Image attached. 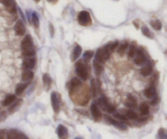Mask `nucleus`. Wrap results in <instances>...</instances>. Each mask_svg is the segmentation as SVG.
I'll return each instance as SVG.
<instances>
[{
  "label": "nucleus",
  "instance_id": "2f4dec72",
  "mask_svg": "<svg viewBox=\"0 0 167 139\" xmlns=\"http://www.w3.org/2000/svg\"><path fill=\"white\" fill-rule=\"evenodd\" d=\"M94 55V51H87L83 54V58L86 60H90Z\"/></svg>",
  "mask_w": 167,
  "mask_h": 139
},
{
  "label": "nucleus",
  "instance_id": "39448f33",
  "mask_svg": "<svg viewBox=\"0 0 167 139\" xmlns=\"http://www.w3.org/2000/svg\"><path fill=\"white\" fill-rule=\"evenodd\" d=\"M36 59L34 57H29L24 59L22 63V67L25 70H32L35 67Z\"/></svg>",
  "mask_w": 167,
  "mask_h": 139
},
{
  "label": "nucleus",
  "instance_id": "423d86ee",
  "mask_svg": "<svg viewBox=\"0 0 167 139\" xmlns=\"http://www.w3.org/2000/svg\"><path fill=\"white\" fill-rule=\"evenodd\" d=\"M0 3L4 4L10 13L14 14L16 12V5L15 0H0Z\"/></svg>",
  "mask_w": 167,
  "mask_h": 139
},
{
  "label": "nucleus",
  "instance_id": "5701e85b",
  "mask_svg": "<svg viewBox=\"0 0 167 139\" xmlns=\"http://www.w3.org/2000/svg\"><path fill=\"white\" fill-rule=\"evenodd\" d=\"M140 112L143 116H147L149 113V106L148 105L147 102H142L140 106Z\"/></svg>",
  "mask_w": 167,
  "mask_h": 139
},
{
  "label": "nucleus",
  "instance_id": "20e7f679",
  "mask_svg": "<svg viewBox=\"0 0 167 139\" xmlns=\"http://www.w3.org/2000/svg\"><path fill=\"white\" fill-rule=\"evenodd\" d=\"M8 139H29L25 134L17 129H11L7 134Z\"/></svg>",
  "mask_w": 167,
  "mask_h": 139
},
{
  "label": "nucleus",
  "instance_id": "a19ab883",
  "mask_svg": "<svg viewBox=\"0 0 167 139\" xmlns=\"http://www.w3.org/2000/svg\"><path fill=\"white\" fill-rule=\"evenodd\" d=\"M75 139H81V138H75Z\"/></svg>",
  "mask_w": 167,
  "mask_h": 139
},
{
  "label": "nucleus",
  "instance_id": "a211bd4d",
  "mask_svg": "<svg viewBox=\"0 0 167 139\" xmlns=\"http://www.w3.org/2000/svg\"><path fill=\"white\" fill-rule=\"evenodd\" d=\"M21 103H22V100H21V99H18L17 101L13 102H12V103L11 104V106H10L9 109H8V111H9V113L12 114V113H14L15 112H16V111H17V109L19 108L20 107Z\"/></svg>",
  "mask_w": 167,
  "mask_h": 139
},
{
  "label": "nucleus",
  "instance_id": "4be33fe9",
  "mask_svg": "<svg viewBox=\"0 0 167 139\" xmlns=\"http://www.w3.org/2000/svg\"><path fill=\"white\" fill-rule=\"evenodd\" d=\"M118 53L120 55H124V53L125 52V51L126 49L128 48V46H129V44H128V42L127 41H123L122 42L120 45H118Z\"/></svg>",
  "mask_w": 167,
  "mask_h": 139
},
{
  "label": "nucleus",
  "instance_id": "393cba45",
  "mask_svg": "<svg viewBox=\"0 0 167 139\" xmlns=\"http://www.w3.org/2000/svg\"><path fill=\"white\" fill-rule=\"evenodd\" d=\"M28 85H29V83H21V84H19L16 86V94L20 95L25 91V90L26 89Z\"/></svg>",
  "mask_w": 167,
  "mask_h": 139
},
{
  "label": "nucleus",
  "instance_id": "c85d7f7f",
  "mask_svg": "<svg viewBox=\"0 0 167 139\" xmlns=\"http://www.w3.org/2000/svg\"><path fill=\"white\" fill-rule=\"evenodd\" d=\"M137 47L136 46H135L134 44L129 46V49H128V56L130 58H134V56L135 55L137 51Z\"/></svg>",
  "mask_w": 167,
  "mask_h": 139
},
{
  "label": "nucleus",
  "instance_id": "ea45409f",
  "mask_svg": "<svg viewBox=\"0 0 167 139\" xmlns=\"http://www.w3.org/2000/svg\"><path fill=\"white\" fill-rule=\"evenodd\" d=\"M34 1H35V2H36V3H38V2H39V1H40V0H34Z\"/></svg>",
  "mask_w": 167,
  "mask_h": 139
},
{
  "label": "nucleus",
  "instance_id": "c9c22d12",
  "mask_svg": "<svg viewBox=\"0 0 167 139\" xmlns=\"http://www.w3.org/2000/svg\"><path fill=\"white\" fill-rule=\"evenodd\" d=\"M115 107L114 106H113L112 104H109V105L107 106V107H106V109H105V111L106 112H109V113H113L114 112H115Z\"/></svg>",
  "mask_w": 167,
  "mask_h": 139
},
{
  "label": "nucleus",
  "instance_id": "58836bf2",
  "mask_svg": "<svg viewBox=\"0 0 167 139\" xmlns=\"http://www.w3.org/2000/svg\"><path fill=\"white\" fill-rule=\"evenodd\" d=\"M47 1H48L49 3H51V4H56L58 0H47Z\"/></svg>",
  "mask_w": 167,
  "mask_h": 139
},
{
  "label": "nucleus",
  "instance_id": "f03ea898",
  "mask_svg": "<svg viewBox=\"0 0 167 139\" xmlns=\"http://www.w3.org/2000/svg\"><path fill=\"white\" fill-rule=\"evenodd\" d=\"M75 70H76L78 76L81 79L84 80V81L87 79L88 75H89L88 68L87 65L82 62V60H80L78 62H77L76 64H75Z\"/></svg>",
  "mask_w": 167,
  "mask_h": 139
},
{
  "label": "nucleus",
  "instance_id": "4c0bfd02",
  "mask_svg": "<svg viewBox=\"0 0 167 139\" xmlns=\"http://www.w3.org/2000/svg\"><path fill=\"white\" fill-rule=\"evenodd\" d=\"M4 133H5V131H0V139H4Z\"/></svg>",
  "mask_w": 167,
  "mask_h": 139
},
{
  "label": "nucleus",
  "instance_id": "7ed1b4c3",
  "mask_svg": "<svg viewBox=\"0 0 167 139\" xmlns=\"http://www.w3.org/2000/svg\"><path fill=\"white\" fill-rule=\"evenodd\" d=\"M78 21L82 26H89L92 24L91 15L87 11H80L78 15Z\"/></svg>",
  "mask_w": 167,
  "mask_h": 139
},
{
  "label": "nucleus",
  "instance_id": "f3484780",
  "mask_svg": "<svg viewBox=\"0 0 167 139\" xmlns=\"http://www.w3.org/2000/svg\"><path fill=\"white\" fill-rule=\"evenodd\" d=\"M42 81H43V85H44V87L46 88V90H49V88L51 87V82H52L51 77L47 73H44L42 75Z\"/></svg>",
  "mask_w": 167,
  "mask_h": 139
},
{
  "label": "nucleus",
  "instance_id": "412c9836",
  "mask_svg": "<svg viewBox=\"0 0 167 139\" xmlns=\"http://www.w3.org/2000/svg\"><path fill=\"white\" fill-rule=\"evenodd\" d=\"M15 100H16L15 95H14V94H9V95H8V96L5 98V99H4V101H3V102H2V104H3V106H4V107H7V106L11 105V103L15 101Z\"/></svg>",
  "mask_w": 167,
  "mask_h": 139
},
{
  "label": "nucleus",
  "instance_id": "cd10ccee",
  "mask_svg": "<svg viewBox=\"0 0 167 139\" xmlns=\"http://www.w3.org/2000/svg\"><path fill=\"white\" fill-rule=\"evenodd\" d=\"M91 91H92V95H93V97L95 98L96 97V95H97V90H98V85H97V83L95 81V80L92 79L91 81Z\"/></svg>",
  "mask_w": 167,
  "mask_h": 139
},
{
  "label": "nucleus",
  "instance_id": "aec40b11",
  "mask_svg": "<svg viewBox=\"0 0 167 139\" xmlns=\"http://www.w3.org/2000/svg\"><path fill=\"white\" fill-rule=\"evenodd\" d=\"M82 54V48L79 45H76L72 53V60L73 61H75L76 60H78L79 56Z\"/></svg>",
  "mask_w": 167,
  "mask_h": 139
},
{
  "label": "nucleus",
  "instance_id": "6e6552de",
  "mask_svg": "<svg viewBox=\"0 0 167 139\" xmlns=\"http://www.w3.org/2000/svg\"><path fill=\"white\" fill-rule=\"evenodd\" d=\"M51 103H52V107H53V110L55 112H58L59 110H60V103H61V98H60V96L59 94L56 93V92H53L51 94Z\"/></svg>",
  "mask_w": 167,
  "mask_h": 139
},
{
  "label": "nucleus",
  "instance_id": "1a4fd4ad",
  "mask_svg": "<svg viewBox=\"0 0 167 139\" xmlns=\"http://www.w3.org/2000/svg\"><path fill=\"white\" fill-rule=\"evenodd\" d=\"M14 29H15L16 34L18 36H23L25 34V24L22 22L21 20H18L16 22Z\"/></svg>",
  "mask_w": 167,
  "mask_h": 139
},
{
  "label": "nucleus",
  "instance_id": "0eeeda50",
  "mask_svg": "<svg viewBox=\"0 0 167 139\" xmlns=\"http://www.w3.org/2000/svg\"><path fill=\"white\" fill-rule=\"evenodd\" d=\"M81 86H82V83H81L79 80L76 78V77L73 78L70 83H69V88H68L70 94L72 95L73 94L76 93V91H78L80 89Z\"/></svg>",
  "mask_w": 167,
  "mask_h": 139
},
{
  "label": "nucleus",
  "instance_id": "f257e3e1",
  "mask_svg": "<svg viewBox=\"0 0 167 139\" xmlns=\"http://www.w3.org/2000/svg\"><path fill=\"white\" fill-rule=\"evenodd\" d=\"M20 47L22 50V55L25 58L34 57L35 55V49L34 46L33 39L30 35H26L20 43Z\"/></svg>",
  "mask_w": 167,
  "mask_h": 139
},
{
  "label": "nucleus",
  "instance_id": "4468645a",
  "mask_svg": "<svg viewBox=\"0 0 167 139\" xmlns=\"http://www.w3.org/2000/svg\"><path fill=\"white\" fill-rule=\"evenodd\" d=\"M57 134L61 139H65L68 136V129L64 125H59L57 128Z\"/></svg>",
  "mask_w": 167,
  "mask_h": 139
},
{
  "label": "nucleus",
  "instance_id": "2eb2a0df",
  "mask_svg": "<svg viewBox=\"0 0 167 139\" xmlns=\"http://www.w3.org/2000/svg\"><path fill=\"white\" fill-rule=\"evenodd\" d=\"M144 94L146 98H153L156 96V89L153 86H150L147 88L146 90L144 91Z\"/></svg>",
  "mask_w": 167,
  "mask_h": 139
},
{
  "label": "nucleus",
  "instance_id": "6ab92c4d",
  "mask_svg": "<svg viewBox=\"0 0 167 139\" xmlns=\"http://www.w3.org/2000/svg\"><path fill=\"white\" fill-rule=\"evenodd\" d=\"M152 72V66L150 64H147L145 66L141 68L140 73L144 77H148L149 76Z\"/></svg>",
  "mask_w": 167,
  "mask_h": 139
},
{
  "label": "nucleus",
  "instance_id": "e433bc0d",
  "mask_svg": "<svg viewBox=\"0 0 167 139\" xmlns=\"http://www.w3.org/2000/svg\"><path fill=\"white\" fill-rule=\"evenodd\" d=\"M49 29H51V36H53L54 29H53V26H52V25H51V24H49Z\"/></svg>",
  "mask_w": 167,
  "mask_h": 139
},
{
  "label": "nucleus",
  "instance_id": "7c9ffc66",
  "mask_svg": "<svg viewBox=\"0 0 167 139\" xmlns=\"http://www.w3.org/2000/svg\"><path fill=\"white\" fill-rule=\"evenodd\" d=\"M32 23H33V25H34L35 28L39 27V18H38V15L35 12L32 13Z\"/></svg>",
  "mask_w": 167,
  "mask_h": 139
},
{
  "label": "nucleus",
  "instance_id": "f704fd0d",
  "mask_svg": "<svg viewBox=\"0 0 167 139\" xmlns=\"http://www.w3.org/2000/svg\"><path fill=\"white\" fill-rule=\"evenodd\" d=\"M119 45V42L118 41H115L113 42H112V43H109V47H110V51H113L115 50V48H117Z\"/></svg>",
  "mask_w": 167,
  "mask_h": 139
},
{
  "label": "nucleus",
  "instance_id": "72a5a7b5",
  "mask_svg": "<svg viewBox=\"0 0 167 139\" xmlns=\"http://www.w3.org/2000/svg\"><path fill=\"white\" fill-rule=\"evenodd\" d=\"M114 117L115 118H117V119H118V120H122V121H125V120H127V119H126V117L123 115V114H120V113L118 112H115L114 113Z\"/></svg>",
  "mask_w": 167,
  "mask_h": 139
},
{
  "label": "nucleus",
  "instance_id": "473e14b6",
  "mask_svg": "<svg viewBox=\"0 0 167 139\" xmlns=\"http://www.w3.org/2000/svg\"><path fill=\"white\" fill-rule=\"evenodd\" d=\"M158 135H159L160 139H166V132L164 128H160L159 132H158Z\"/></svg>",
  "mask_w": 167,
  "mask_h": 139
},
{
  "label": "nucleus",
  "instance_id": "dca6fc26",
  "mask_svg": "<svg viewBox=\"0 0 167 139\" xmlns=\"http://www.w3.org/2000/svg\"><path fill=\"white\" fill-rule=\"evenodd\" d=\"M93 65H94V69H95V73L97 76H99L102 73L103 70H104V64L97 61V60H94L93 62Z\"/></svg>",
  "mask_w": 167,
  "mask_h": 139
},
{
  "label": "nucleus",
  "instance_id": "bb28decb",
  "mask_svg": "<svg viewBox=\"0 0 167 139\" xmlns=\"http://www.w3.org/2000/svg\"><path fill=\"white\" fill-rule=\"evenodd\" d=\"M125 117H126V119L128 120V119H130V120H135L138 118V115H137L136 113L133 112V111H125V112L123 114Z\"/></svg>",
  "mask_w": 167,
  "mask_h": 139
},
{
  "label": "nucleus",
  "instance_id": "a878e982",
  "mask_svg": "<svg viewBox=\"0 0 167 139\" xmlns=\"http://www.w3.org/2000/svg\"><path fill=\"white\" fill-rule=\"evenodd\" d=\"M150 25H151V26L155 30H161V27H162L161 23L158 20H151L150 21Z\"/></svg>",
  "mask_w": 167,
  "mask_h": 139
},
{
  "label": "nucleus",
  "instance_id": "ddd939ff",
  "mask_svg": "<svg viewBox=\"0 0 167 139\" xmlns=\"http://www.w3.org/2000/svg\"><path fill=\"white\" fill-rule=\"evenodd\" d=\"M106 119L109 120L113 126H115L116 128H118V129L123 130V131H125V130L127 129V126H126L125 124H123L122 122H119L118 120H113V119H112V118L109 117H106Z\"/></svg>",
  "mask_w": 167,
  "mask_h": 139
},
{
  "label": "nucleus",
  "instance_id": "c756f323",
  "mask_svg": "<svg viewBox=\"0 0 167 139\" xmlns=\"http://www.w3.org/2000/svg\"><path fill=\"white\" fill-rule=\"evenodd\" d=\"M141 30H142V33H143V34L144 35V36H146L147 38H153V35H152V34L151 33V31L149 30V29H148V27L147 26H143L142 28H141Z\"/></svg>",
  "mask_w": 167,
  "mask_h": 139
},
{
  "label": "nucleus",
  "instance_id": "b1692460",
  "mask_svg": "<svg viewBox=\"0 0 167 139\" xmlns=\"http://www.w3.org/2000/svg\"><path fill=\"white\" fill-rule=\"evenodd\" d=\"M125 105L126 107H135L137 105L135 98L131 97V96H129L128 98H126V100H125Z\"/></svg>",
  "mask_w": 167,
  "mask_h": 139
},
{
  "label": "nucleus",
  "instance_id": "9b49d317",
  "mask_svg": "<svg viewBox=\"0 0 167 139\" xmlns=\"http://www.w3.org/2000/svg\"><path fill=\"white\" fill-rule=\"evenodd\" d=\"M134 58H135L134 59V62L137 65H142L145 62V60H146L144 53L143 52V51H141V50H137L136 54L134 56Z\"/></svg>",
  "mask_w": 167,
  "mask_h": 139
},
{
  "label": "nucleus",
  "instance_id": "9d476101",
  "mask_svg": "<svg viewBox=\"0 0 167 139\" xmlns=\"http://www.w3.org/2000/svg\"><path fill=\"white\" fill-rule=\"evenodd\" d=\"M91 115H92V117H93V119H94L95 121H99V120L102 119V114L100 112L98 106L96 105L95 103H93V104L91 106Z\"/></svg>",
  "mask_w": 167,
  "mask_h": 139
},
{
  "label": "nucleus",
  "instance_id": "f8f14e48",
  "mask_svg": "<svg viewBox=\"0 0 167 139\" xmlns=\"http://www.w3.org/2000/svg\"><path fill=\"white\" fill-rule=\"evenodd\" d=\"M34 72L30 70H25L21 74V80L24 83H29L34 78Z\"/></svg>",
  "mask_w": 167,
  "mask_h": 139
}]
</instances>
